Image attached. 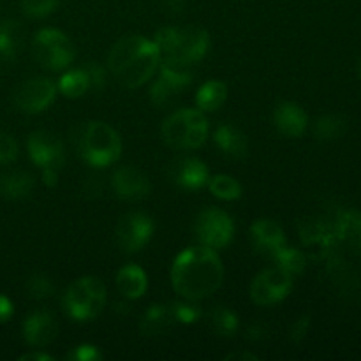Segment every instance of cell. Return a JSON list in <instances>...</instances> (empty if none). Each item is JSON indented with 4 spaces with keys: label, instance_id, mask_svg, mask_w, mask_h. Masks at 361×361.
Instances as JSON below:
<instances>
[{
    "label": "cell",
    "instance_id": "7",
    "mask_svg": "<svg viewBox=\"0 0 361 361\" xmlns=\"http://www.w3.org/2000/svg\"><path fill=\"white\" fill-rule=\"evenodd\" d=\"M32 55L44 69L63 71L76 59V48L63 32L42 28L32 39Z\"/></svg>",
    "mask_w": 361,
    "mask_h": 361
},
{
    "label": "cell",
    "instance_id": "17",
    "mask_svg": "<svg viewBox=\"0 0 361 361\" xmlns=\"http://www.w3.org/2000/svg\"><path fill=\"white\" fill-rule=\"evenodd\" d=\"M274 123L286 137H300L309 126V115L296 102L284 101L275 108Z\"/></svg>",
    "mask_w": 361,
    "mask_h": 361
},
{
    "label": "cell",
    "instance_id": "6",
    "mask_svg": "<svg viewBox=\"0 0 361 361\" xmlns=\"http://www.w3.org/2000/svg\"><path fill=\"white\" fill-rule=\"evenodd\" d=\"M106 286L95 277H81L63 295V307L74 321H92L106 305Z\"/></svg>",
    "mask_w": 361,
    "mask_h": 361
},
{
    "label": "cell",
    "instance_id": "20",
    "mask_svg": "<svg viewBox=\"0 0 361 361\" xmlns=\"http://www.w3.org/2000/svg\"><path fill=\"white\" fill-rule=\"evenodd\" d=\"M116 288L126 298L137 300L147 293L148 279L137 264H126L116 274Z\"/></svg>",
    "mask_w": 361,
    "mask_h": 361
},
{
    "label": "cell",
    "instance_id": "27",
    "mask_svg": "<svg viewBox=\"0 0 361 361\" xmlns=\"http://www.w3.org/2000/svg\"><path fill=\"white\" fill-rule=\"evenodd\" d=\"M207 185L210 192L222 201H235L242 196V185L229 175L210 176Z\"/></svg>",
    "mask_w": 361,
    "mask_h": 361
},
{
    "label": "cell",
    "instance_id": "37",
    "mask_svg": "<svg viewBox=\"0 0 361 361\" xmlns=\"http://www.w3.org/2000/svg\"><path fill=\"white\" fill-rule=\"evenodd\" d=\"M85 73H87L88 80H90V88H95V90H99V88L104 87L106 83V71L102 69L101 63H87V67H83Z\"/></svg>",
    "mask_w": 361,
    "mask_h": 361
},
{
    "label": "cell",
    "instance_id": "19",
    "mask_svg": "<svg viewBox=\"0 0 361 361\" xmlns=\"http://www.w3.org/2000/svg\"><path fill=\"white\" fill-rule=\"evenodd\" d=\"M173 323H175V316H173L171 305L154 303L141 317L140 330L147 337H157V335L166 334L173 326Z\"/></svg>",
    "mask_w": 361,
    "mask_h": 361
},
{
    "label": "cell",
    "instance_id": "47",
    "mask_svg": "<svg viewBox=\"0 0 361 361\" xmlns=\"http://www.w3.org/2000/svg\"><path fill=\"white\" fill-rule=\"evenodd\" d=\"M360 76H361V66H360Z\"/></svg>",
    "mask_w": 361,
    "mask_h": 361
},
{
    "label": "cell",
    "instance_id": "41",
    "mask_svg": "<svg viewBox=\"0 0 361 361\" xmlns=\"http://www.w3.org/2000/svg\"><path fill=\"white\" fill-rule=\"evenodd\" d=\"M267 326L252 324V326H249V330H247V338H249V341H263V338H267Z\"/></svg>",
    "mask_w": 361,
    "mask_h": 361
},
{
    "label": "cell",
    "instance_id": "29",
    "mask_svg": "<svg viewBox=\"0 0 361 361\" xmlns=\"http://www.w3.org/2000/svg\"><path fill=\"white\" fill-rule=\"evenodd\" d=\"M345 129H348V122H345L344 116L324 115L314 126V134H316L317 140L331 141L341 137L345 133Z\"/></svg>",
    "mask_w": 361,
    "mask_h": 361
},
{
    "label": "cell",
    "instance_id": "46",
    "mask_svg": "<svg viewBox=\"0 0 361 361\" xmlns=\"http://www.w3.org/2000/svg\"><path fill=\"white\" fill-rule=\"evenodd\" d=\"M358 245H360V249H361V236H360V240H358Z\"/></svg>",
    "mask_w": 361,
    "mask_h": 361
},
{
    "label": "cell",
    "instance_id": "3",
    "mask_svg": "<svg viewBox=\"0 0 361 361\" xmlns=\"http://www.w3.org/2000/svg\"><path fill=\"white\" fill-rule=\"evenodd\" d=\"M154 42L159 48L161 59L171 56L183 62L196 63L207 55L210 48V35L200 27L161 28L155 34Z\"/></svg>",
    "mask_w": 361,
    "mask_h": 361
},
{
    "label": "cell",
    "instance_id": "42",
    "mask_svg": "<svg viewBox=\"0 0 361 361\" xmlns=\"http://www.w3.org/2000/svg\"><path fill=\"white\" fill-rule=\"evenodd\" d=\"M59 173L60 169H53V168L42 169V182H44L48 187H55L56 183H59Z\"/></svg>",
    "mask_w": 361,
    "mask_h": 361
},
{
    "label": "cell",
    "instance_id": "9",
    "mask_svg": "<svg viewBox=\"0 0 361 361\" xmlns=\"http://www.w3.org/2000/svg\"><path fill=\"white\" fill-rule=\"evenodd\" d=\"M293 275L284 268L274 267L259 271L250 284V298L256 305L270 307L282 302L291 293Z\"/></svg>",
    "mask_w": 361,
    "mask_h": 361
},
{
    "label": "cell",
    "instance_id": "30",
    "mask_svg": "<svg viewBox=\"0 0 361 361\" xmlns=\"http://www.w3.org/2000/svg\"><path fill=\"white\" fill-rule=\"evenodd\" d=\"M334 233L337 240H356L361 236V214L358 212H344L338 215L334 226Z\"/></svg>",
    "mask_w": 361,
    "mask_h": 361
},
{
    "label": "cell",
    "instance_id": "24",
    "mask_svg": "<svg viewBox=\"0 0 361 361\" xmlns=\"http://www.w3.org/2000/svg\"><path fill=\"white\" fill-rule=\"evenodd\" d=\"M228 97V87L222 81H207L196 94V104L200 111H215L221 108Z\"/></svg>",
    "mask_w": 361,
    "mask_h": 361
},
{
    "label": "cell",
    "instance_id": "36",
    "mask_svg": "<svg viewBox=\"0 0 361 361\" xmlns=\"http://www.w3.org/2000/svg\"><path fill=\"white\" fill-rule=\"evenodd\" d=\"M66 360L73 361H99L102 360V353L92 344H81L74 348L69 355H66Z\"/></svg>",
    "mask_w": 361,
    "mask_h": 361
},
{
    "label": "cell",
    "instance_id": "11",
    "mask_svg": "<svg viewBox=\"0 0 361 361\" xmlns=\"http://www.w3.org/2000/svg\"><path fill=\"white\" fill-rule=\"evenodd\" d=\"M56 95V85L44 76H35L23 81L14 90L13 102L20 111L35 115L51 106Z\"/></svg>",
    "mask_w": 361,
    "mask_h": 361
},
{
    "label": "cell",
    "instance_id": "12",
    "mask_svg": "<svg viewBox=\"0 0 361 361\" xmlns=\"http://www.w3.org/2000/svg\"><path fill=\"white\" fill-rule=\"evenodd\" d=\"M28 155L32 162L41 169H60L63 164V143L51 130H35L27 141Z\"/></svg>",
    "mask_w": 361,
    "mask_h": 361
},
{
    "label": "cell",
    "instance_id": "26",
    "mask_svg": "<svg viewBox=\"0 0 361 361\" xmlns=\"http://www.w3.org/2000/svg\"><path fill=\"white\" fill-rule=\"evenodd\" d=\"M59 90L62 92L66 97L76 99L81 95L87 94L90 90V80H88L85 69H76L69 71L67 74H63L59 81Z\"/></svg>",
    "mask_w": 361,
    "mask_h": 361
},
{
    "label": "cell",
    "instance_id": "8",
    "mask_svg": "<svg viewBox=\"0 0 361 361\" xmlns=\"http://www.w3.org/2000/svg\"><path fill=\"white\" fill-rule=\"evenodd\" d=\"M194 235L197 242L210 249H224L235 235L233 219L217 207H208L200 212L194 222Z\"/></svg>",
    "mask_w": 361,
    "mask_h": 361
},
{
    "label": "cell",
    "instance_id": "34",
    "mask_svg": "<svg viewBox=\"0 0 361 361\" xmlns=\"http://www.w3.org/2000/svg\"><path fill=\"white\" fill-rule=\"evenodd\" d=\"M60 0H21V11L28 18H44L59 7Z\"/></svg>",
    "mask_w": 361,
    "mask_h": 361
},
{
    "label": "cell",
    "instance_id": "38",
    "mask_svg": "<svg viewBox=\"0 0 361 361\" xmlns=\"http://www.w3.org/2000/svg\"><path fill=\"white\" fill-rule=\"evenodd\" d=\"M309 326H310V317L309 316L298 317V319H296L295 323L291 324V328H289V337H291V341L295 342V344H300V342H302L303 338L307 337Z\"/></svg>",
    "mask_w": 361,
    "mask_h": 361
},
{
    "label": "cell",
    "instance_id": "33",
    "mask_svg": "<svg viewBox=\"0 0 361 361\" xmlns=\"http://www.w3.org/2000/svg\"><path fill=\"white\" fill-rule=\"evenodd\" d=\"M178 95V90L175 87H171L169 83H166L162 78L152 83L150 87V99L155 106H168L175 101V97Z\"/></svg>",
    "mask_w": 361,
    "mask_h": 361
},
{
    "label": "cell",
    "instance_id": "31",
    "mask_svg": "<svg viewBox=\"0 0 361 361\" xmlns=\"http://www.w3.org/2000/svg\"><path fill=\"white\" fill-rule=\"evenodd\" d=\"M25 288H27L28 296L34 300H46L55 293V284H53V281L48 275L42 274L32 275L27 281V284H25Z\"/></svg>",
    "mask_w": 361,
    "mask_h": 361
},
{
    "label": "cell",
    "instance_id": "4",
    "mask_svg": "<svg viewBox=\"0 0 361 361\" xmlns=\"http://www.w3.org/2000/svg\"><path fill=\"white\" fill-rule=\"evenodd\" d=\"M161 136L162 141L175 150L200 148L208 137V120L200 109H180L164 120Z\"/></svg>",
    "mask_w": 361,
    "mask_h": 361
},
{
    "label": "cell",
    "instance_id": "25",
    "mask_svg": "<svg viewBox=\"0 0 361 361\" xmlns=\"http://www.w3.org/2000/svg\"><path fill=\"white\" fill-rule=\"evenodd\" d=\"M208 323H210L212 331L219 337H233L238 331L240 321L238 316L228 307H214L208 314Z\"/></svg>",
    "mask_w": 361,
    "mask_h": 361
},
{
    "label": "cell",
    "instance_id": "44",
    "mask_svg": "<svg viewBox=\"0 0 361 361\" xmlns=\"http://www.w3.org/2000/svg\"><path fill=\"white\" fill-rule=\"evenodd\" d=\"M53 356L44 355V353H27L20 356V361H51Z\"/></svg>",
    "mask_w": 361,
    "mask_h": 361
},
{
    "label": "cell",
    "instance_id": "22",
    "mask_svg": "<svg viewBox=\"0 0 361 361\" xmlns=\"http://www.w3.org/2000/svg\"><path fill=\"white\" fill-rule=\"evenodd\" d=\"M25 42V28L16 20L0 21V56L14 60L20 55Z\"/></svg>",
    "mask_w": 361,
    "mask_h": 361
},
{
    "label": "cell",
    "instance_id": "18",
    "mask_svg": "<svg viewBox=\"0 0 361 361\" xmlns=\"http://www.w3.org/2000/svg\"><path fill=\"white\" fill-rule=\"evenodd\" d=\"M214 140L219 150L222 154L229 155V157L243 159L249 154V140L243 134V130L231 126V123H222V126H219L214 134Z\"/></svg>",
    "mask_w": 361,
    "mask_h": 361
},
{
    "label": "cell",
    "instance_id": "2",
    "mask_svg": "<svg viewBox=\"0 0 361 361\" xmlns=\"http://www.w3.org/2000/svg\"><path fill=\"white\" fill-rule=\"evenodd\" d=\"M161 63V53L154 41L143 35H127L111 48L108 69L120 85L137 88L152 80Z\"/></svg>",
    "mask_w": 361,
    "mask_h": 361
},
{
    "label": "cell",
    "instance_id": "13",
    "mask_svg": "<svg viewBox=\"0 0 361 361\" xmlns=\"http://www.w3.org/2000/svg\"><path fill=\"white\" fill-rule=\"evenodd\" d=\"M111 189L116 197L126 201H141L150 196V180L140 169L122 166L111 176Z\"/></svg>",
    "mask_w": 361,
    "mask_h": 361
},
{
    "label": "cell",
    "instance_id": "23",
    "mask_svg": "<svg viewBox=\"0 0 361 361\" xmlns=\"http://www.w3.org/2000/svg\"><path fill=\"white\" fill-rule=\"evenodd\" d=\"M34 187V176L27 171H9L0 175V196L6 200H23Z\"/></svg>",
    "mask_w": 361,
    "mask_h": 361
},
{
    "label": "cell",
    "instance_id": "40",
    "mask_svg": "<svg viewBox=\"0 0 361 361\" xmlns=\"http://www.w3.org/2000/svg\"><path fill=\"white\" fill-rule=\"evenodd\" d=\"M13 312H14L13 302H11L7 296L0 295V324L6 323V321H9L11 316H13Z\"/></svg>",
    "mask_w": 361,
    "mask_h": 361
},
{
    "label": "cell",
    "instance_id": "39",
    "mask_svg": "<svg viewBox=\"0 0 361 361\" xmlns=\"http://www.w3.org/2000/svg\"><path fill=\"white\" fill-rule=\"evenodd\" d=\"M81 192L87 197H99L102 192V182L99 176H87V180L81 185Z\"/></svg>",
    "mask_w": 361,
    "mask_h": 361
},
{
    "label": "cell",
    "instance_id": "35",
    "mask_svg": "<svg viewBox=\"0 0 361 361\" xmlns=\"http://www.w3.org/2000/svg\"><path fill=\"white\" fill-rule=\"evenodd\" d=\"M18 157V145L13 136L0 133V166L11 164Z\"/></svg>",
    "mask_w": 361,
    "mask_h": 361
},
{
    "label": "cell",
    "instance_id": "43",
    "mask_svg": "<svg viewBox=\"0 0 361 361\" xmlns=\"http://www.w3.org/2000/svg\"><path fill=\"white\" fill-rule=\"evenodd\" d=\"M226 361H231V360H236V361H257L259 358H257L256 355H252L250 351H238V353H231V355H228L224 358Z\"/></svg>",
    "mask_w": 361,
    "mask_h": 361
},
{
    "label": "cell",
    "instance_id": "16",
    "mask_svg": "<svg viewBox=\"0 0 361 361\" xmlns=\"http://www.w3.org/2000/svg\"><path fill=\"white\" fill-rule=\"evenodd\" d=\"M250 240L259 254L274 257L286 245V235L281 226L271 219H259L250 226Z\"/></svg>",
    "mask_w": 361,
    "mask_h": 361
},
{
    "label": "cell",
    "instance_id": "15",
    "mask_svg": "<svg viewBox=\"0 0 361 361\" xmlns=\"http://www.w3.org/2000/svg\"><path fill=\"white\" fill-rule=\"evenodd\" d=\"M59 335V323L48 310L30 314L23 323V337L32 348H46Z\"/></svg>",
    "mask_w": 361,
    "mask_h": 361
},
{
    "label": "cell",
    "instance_id": "14",
    "mask_svg": "<svg viewBox=\"0 0 361 361\" xmlns=\"http://www.w3.org/2000/svg\"><path fill=\"white\" fill-rule=\"evenodd\" d=\"M173 183L187 190H200L210 180V169L197 157H180L169 166Z\"/></svg>",
    "mask_w": 361,
    "mask_h": 361
},
{
    "label": "cell",
    "instance_id": "10",
    "mask_svg": "<svg viewBox=\"0 0 361 361\" xmlns=\"http://www.w3.org/2000/svg\"><path fill=\"white\" fill-rule=\"evenodd\" d=\"M154 235V221L147 214L130 212L123 215L115 229V242L120 250L134 254L143 249Z\"/></svg>",
    "mask_w": 361,
    "mask_h": 361
},
{
    "label": "cell",
    "instance_id": "5",
    "mask_svg": "<svg viewBox=\"0 0 361 361\" xmlns=\"http://www.w3.org/2000/svg\"><path fill=\"white\" fill-rule=\"evenodd\" d=\"M80 154L94 168H106L122 155V140L104 122H88L80 136Z\"/></svg>",
    "mask_w": 361,
    "mask_h": 361
},
{
    "label": "cell",
    "instance_id": "21",
    "mask_svg": "<svg viewBox=\"0 0 361 361\" xmlns=\"http://www.w3.org/2000/svg\"><path fill=\"white\" fill-rule=\"evenodd\" d=\"M192 66L194 63L183 62V60L178 59H171V56H164V59H161V63H159V78H162L166 83H169L176 90L182 92L192 81Z\"/></svg>",
    "mask_w": 361,
    "mask_h": 361
},
{
    "label": "cell",
    "instance_id": "32",
    "mask_svg": "<svg viewBox=\"0 0 361 361\" xmlns=\"http://www.w3.org/2000/svg\"><path fill=\"white\" fill-rule=\"evenodd\" d=\"M173 316H175V321L183 324H192L196 323L201 317V307L197 305L196 300H187V302H175L171 303Z\"/></svg>",
    "mask_w": 361,
    "mask_h": 361
},
{
    "label": "cell",
    "instance_id": "45",
    "mask_svg": "<svg viewBox=\"0 0 361 361\" xmlns=\"http://www.w3.org/2000/svg\"><path fill=\"white\" fill-rule=\"evenodd\" d=\"M166 2V7L171 11H175V13H180V11L183 9V6H185V2L183 0H164Z\"/></svg>",
    "mask_w": 361,
    "mask_h": 361
},
{
    "label": "cell",
    "instance_id": "28",
    "mask_svg": "<svg viewBox=\"0 0 361 361\" xmlns=\"http://www.w3.org/2000/svg\"><path fill=\"white\" fill-rule=\"evenodd\" d=\"M271 259L277 263V267L284 268V270L288 271V274H291L293 277H295V275L303 274V270H305L307 267L305 254L298 249H293V247H289L288 243H286V245L282 247V249L279 250Z\"/></svg>",
    "mask_w": 361,
    "mask_h": 361
},
{
    "label": "cell",
    "instance_id": "1",
    "mask_svg": "<svg viewBox=\"0 0 361 361\" xmlns=\"http://www.w3.org/2000/svg\"><path fill=\"white\" fill-rule=\"evenodd\" d=\"M224 282V267L214 249L189 247L175 257L171 284L185 300H203L214 295Z\"/></svg>",
    "mask_w": 361,
    "mask_h": 361
}]
</instances>
